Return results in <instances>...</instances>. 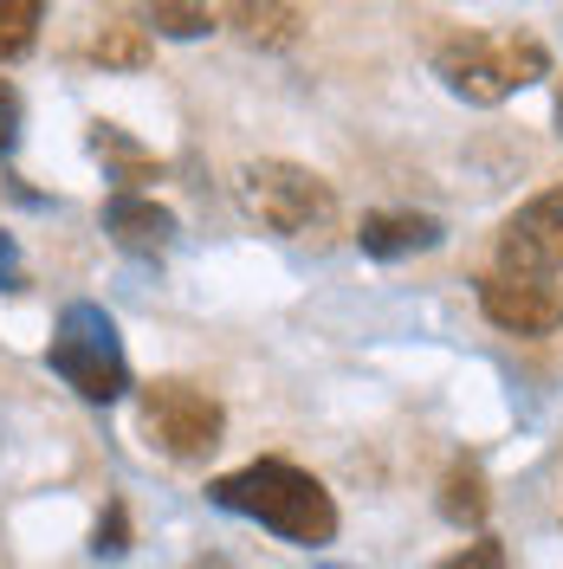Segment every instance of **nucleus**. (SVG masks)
Instances as JSON below:
<instances>
[{
  "mask_svg": "<svg viewBox=\"0 0 563 569\" xmlns=\"http://www.w3.org/2000/svg\"><path fill=\"white\" fill-rule=\"evenodd\" d=\"M208 498L220 511H240V518L279 531L285 543H305V550H317V543L337 537V505H330V492L317 486L312 472H298V466H285V460L240 466V472L214 479Z\"/></svg>",
  "mask_w": 563,
  "mask_h": 569,
  "instance_id": "obj_1",
  "label": "nucleus"
},
{
  "mask_svg": "<svg viewBox=\"0 0 563 569\" xmlns=\"http://www.w3.org/2000/svg\"><path fill=\"white\" fill-rule=\"evenodd\" d=\"M434 78L454 91L460 104L493 110L512 91L551 78V46L537 33H518V27H505V33H460L434 52Z\"/></svg>",
  "mask_w": 563,
  "mask_h": 569,
  "instance_id": "obj_2",
  "label": "nucleus"
},
{
  "mask_svg": "<svg viewBox=\"0 0 563 569\" xmlns=\"http://www.w3.org/2000/svg\"><path fill=\"white\" fill-rule=\"evenodd\" d=\"M46 369H52L78 401H91V408H110V401L130 395V356H124V337H117V323H110L98 305H66V311H59Z\"/></svg>",
  "mask_w": 563,
  "mask_h": 569,
  "instance_id": "obj_3",
  "label": "nucleus"
},
{
  "mask_svg": "<svg viewBox=\"0 0 563 569\" xmlns=\"http://www.w3.org/2000/svg\"><path fill=\"white\" fill-rule=\"evenodd\" d=\"M240 208L279 240H317L337 227V188L317 169H298V162H247L240 169Z\"/></svg>",
  "mask_w": 563,
  "mask_h": 569,
  "instance_id": "obj_4",
  "label": "nucleus"
},
{
  "mask_svg": "<svg viewBox=\"0 0 563 569\" xmlns=\"http://www.w3.org/2000/svg\"><path fill=\"white\" fill-rule=\"evenodd\" d=\"M137 421L156 453H169V460H208L214 447H220V433H227V408L208 389H195V382H149L137 401Z\"/></svg>",
  "mask_w": 563,
  "mask_h": 569,
  "instance_id": "obj_5",
  "label": "nucleus"
},
{
  "mask_svg": "<svg viewBox=\"0 0 563 569\" xmlns=\"http://www.w3.org/2000/svg\"><path fill=\"white\" fill-rule=\"evenodd\" d=\"M498 272H531V279H551L563 272V181L531 194L525 208L505 220L498 233Z\"/></svg>",
  "mask_w": 563,
  "mask_h": 569,
  "instance_id": "obj_6",
  "label": "nucleus"
},
{
  "mask_svg": "<svg viewBox=\"0 0 563 569\" xmlns=\"http://www.w3.org/2000/svg\"><path fill=\"white\" fill-rule=\"evenodd\" d=\"M480 311L512 337H551L563 323V291L551 279H531V272H486L480 279Z\"/></svg>",
  "mask_w": 563,
  "mask_h": 569,
  "instance_id": "obj_7",
  "label": "nucleus"
},
{
  "mask_svg": "<svg viewBox=\"0 0 563 569\" xmlns=\"http://www.w3.org/2000/svg\"><path fill=\"white\" fill-rule=\"evenodd\" d=\"M105 233L124 252L156 259V252L176 247V213L162 208V201H149V194H110L105 201Z\"/></svg>",
  "mask_w": 563,
  "mask_h": 569,
  "instance_id": "obj_8",
  "label": "nucleus"
},
{
  "mask_svg": "<svg viewBox=\"0 0 563 569\" xmlns=\"http://www.w3.org/2000/svg\"><path fill=\"white\" fill-rule=\"evenodd\" d=\"M447 240V227L434 220V213H369L363 227H356V247L369 252V259H415V252H434Z\"/></svg>",
  "mask_w": 563,
  "mask_h": 569,
  "instance_id": "obj_9",
  "label": "nucleus"
},
{
  "mask_svg": "<svg viewBox=\"0 0 563 569\" xmlns=\"http://www.w3.org/2000/svg\"><path fill=\"white\" fill-rule=\"evenodd\" d=\"M220 20L247 39V46H259V52H285V46H298V27H305L292 0H227Z\"/></svg>",
  "mask_w": 563,
  "mask_h": 569,
  "instance_id": "obj_10",
  "label": "nucleus"
},
{
  "mask_svg": "<svg viewBox=\"0 0 563 569\" xmlns=\"http://www.w3.org/2000/svg\"><path fill=\"white\" fill-rule=\"evenodd\" d=\"M441 511H447V525H460V531H480V525H486L493 498H486V472H480V460H454L447 466V479H441Z\"/></svg>",
  "mask_w": 563,
  "mask_h": 569,
  "instance_id": "obj_11",
  "label": "nucleus"
},
{
  "mask_svg": "<svg viewBox=\"0 0 563 569\" xmlns=\"http://www.w3.org/2000/svg\"><path fill=\"white\" fill-rule=\"evenodd\" d=\"M91 149L110 162V181H117L124 194H137V181L156 176V156H149V149H137V142L124 137L117 123H91Z\"/></svg>",
  "mask_w": 563,
  "mask_h": 569,
  "instance_id": "obj_12",
  "label": "nucleus"
},
{
  "mask_svg": "<svg viewBox=\"0 0 563 569\" xmlns=\"http://www.w3.org/2000/svg\"><path fill=\"white\" fill-rule=\"evenodd\" d=\"M91 59L105 71H137V66H149V27H137V20H105V33L91 39Z\"/></svg>",
  "mask_w": 563,
  "mask_h": 569,
  "instance_id": "obj_13",
  "label": "nucleus"
},
{
  "mask_svg": "<svg viewBox=\"0 0 563 569\" xmlns=\"http://www.w3.org/2000/svg\"><path fill=\"white\" fill-rule=\"evenodd\" d=\"M142 20H149V33H162V39H201L214 27L208 0H142Z\"/></svg>",
  "mask_w": 563,
  "mask_h": 569,
  "instance_id": "obj_14",
  "label": "nucleus"
},
{
  "mask_svg": "<svg viewBox=\"0 0 563 569\" xmlns=\"http://www.w3.org/2000/svg\"><path fill=\"white\" fill-rule=\"evenodd\" d=\"M39 13H46V0H0V66H13V59L33 52Z\"/></svg>",
  "mask_w": 563,
  "mask_h": 569,
  "instance_id": "obj_15",
  "label": "nucleus"
},
{
  "mask_svg": "<svg viewBox=\"0 0 563 569\" xmlns=\"http://www.w3.org/2000/svg\"><path fill=\"white\" fill-rule=\"evenodd\" d=\"M91 550H98V557H124V550H130V511H124V505H110L105 518H98Z\"/></svg>",
  "mask_w": 563,
  "mask_h": 569,
  "instance_id": "obj_16",
  "label": "nucleus"
},
{
  "mask_svg": "<svg viewBox=\"0 0 563 569\" xmlns=\"http://www.w3.org/2000/svg\"><path fill=\"white\" fill-rule=\"evenodd\" d=\"M441 569H505V550H498L493 537H473V543H466L460 557H447Z\"/></svg>",
  "mask_w": 563,
  "mask_h": 569,
  "instance_id": "obj_17",
  "label": "nucleus"
},
{
  "mask_svg": "<svg viewBox=\"0 0 563 569\" xmlns=\"http://www.w3.org/2000/svg\"><path fill=\"white\" fill-rule=\"evenodd\" d=\"M20 149V91L0 78V156H13Z\"/></svg>",
  "mask_w": 563,
  "mask_h": 569,
  "instance_id": "obj_18",
  "label": "nucleus"
},
{
  "mask_svg": "<svg viewBox=\"0 0 563 569\" xmlns=\"http://www.w3.org/2000/svg\"><path fill=\"white\" fill-rule=\"evenodd\" d=\"M0 291H27V272H20V247L0 233Z\"/></svg>",
  "mask_w": 563,
  "mask_h": 569,
  "instance_id": "obj_19",
  "label": "nucleus"
},
{
  "mask_svg": "<svg viewBox=\"0 0 563 569\" xmlns=\"http://www.w3.org/2000/svg\"><path fill=\"white\" fill-rule=\"evenodd\" d=\"M557 137H563V91H557Z\"/></svg>",
  "mask_w": 563,
  "mask_h": 569,
  "instance_id": "obj_20",
  "label": "nucleus"
}]
</instances>
